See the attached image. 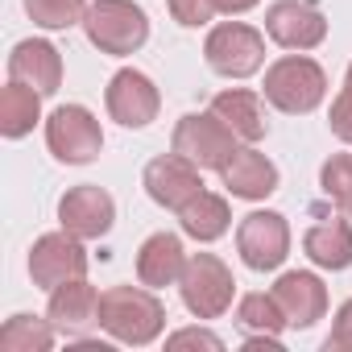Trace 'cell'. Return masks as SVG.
<instances>
[{"label": "cell", "instance_id": "obj_1", "mask_svg": "<svg viewBox=\"0 0 352 352\" xmlns=\"http://www.w3.org/2000/svg\"><path fill=\"white\" fill-rule=\"evenodd\" d=\"M100 327L133 348H145L162 336L166 327V307L153 290L141 286H112L100 294Z\"/></svg>", "mask_w": 352, "mask_h": 352}, {"label": "cell", "instance_id": "obj_2", "mask_svg": "<svg viewBox=\"0 0 352 352\" xmlns=\"http://www.w3.org/2000/svg\"><path fill=\"white\" fill-rule=\"evenodd\" d=\"M323 96H327V75L307 54H286L265 71V100L278 112H290V116L315 112Z\"/></svg>", "mask_w": 352, "mask_h": 352}, {"label": "cell", "instance_id": "obj_3", "mask_svg": "<svg viewBox=\"0 0 352 352\" xmlns=\"http://www.w3.org/2000/svg\"><path fill=\"white\" fill-rule=\"evenodd\" d=\"M87 42L100 54H137L149 42V21L133 0H96L83 17Z\"/></svg>", "mask_w": 352, "mask_h": 352}, {"label": "cell", "instance_id": "obj_4", "mask_svg": "<svg viewBox=\"0 0 352 352\" xmlns=\"http://www.w3.org/2000/svg\"><path fill=\"white\" fill-rule=\"evenodd\" d=\"M179 290H183V302H187V311H191L195 319H220V315L232 307L236 278H232V270H228L216 253H195V257H187V265H183Z\"/></svg>", "mask_w": 352, "mask_h": 352}, {"label": "cell", "instance_id": "obj_5", "mask_svg": "<svg viewBox=\"0 0 352 352\" xmlns=\"http://www.w3.org/2000/svg\"><path fill=\"white\" fill-rule=\"evenodd\" d=\"M170 149L199 170H224V162L236 153V133L216 112H191L174 129Z\"/></svg>", "mask_w": 352, "mask_h": 352}, {"label": "cell", "instance_id": "obj_6", "mask_svg": "<svg viewBox=\"0 0 352 352\" xmlns=\"http://www.w3.org/2000/svg\"><path fill=\"white\" fill-rule=\"evenodd\" d=\"M204 54H208V67L216 75H224V79H249L265 63V38L253 25H245V21H224V25H216L208 34Z\"/></svg>", "mask_w": 352, "mask_h": 352}, {"label": "cell", "instance_id": "obj_7", "mask_svg": "<svg viewBox=\"0 0 352 352\" xmlns=\"http://www.w3.org/2000/svg\"><path fill=\"white\" fill-rule=\"evenodd\" d=\"M46 145L58 162L67 166H83L91 157H100L104 149V133H100V120L83 108V104H63L50 112L46 120Z\"/></svg>", "mask_w": 352, "mask_h": 352}, {"label": "cell", "instance_id": "obj_8", "mask_svg": "<svg viewBox=\"0 0 352 352\" xmlns=\"http://www.w3.org/2000/svg\"><path fill=\"white\" fill-rule=\"evenodd\" d=\"M83 274H87V249H83L79 236H71L63 228V232H46V236L34 241V249H30V278H34V286L54 290V286L75 282Z\"/></svg>", "mask_w": 352, "mask_h": 352}, {"label": "cell", "instance_id": "obj_9", "mask_svg": "<svg viewBox=\"0 0 352 352\" xmlns=\"http://www.w3.org/2000/svg\"><path fill=\"white\" fill-rule=\"evenodd\" d=\"M236 249H241V261L257 274L265 270H278L290 253V228H286V216L278 212H253L241 220L236 228Z\"/></svg>", "mask_w": 352, "mask_h": 352}, {"label": "cell", "instance_id": "obj_10", "mask_svg": "<svg viewBox=\"0 0 352 352\" xmlns=\"http://www.w3.org/2000/svg\"><path fill=\"white\" fill-rule=\"evenodd\" d=\"M265 34L282 50H315L327 38V17L315 0H278L265 13Z\"/></svg>", "mask_w": 352, "mask_h": 352}, {"label": "cell", "instance_id": "obj_11", "mask_svg": "<svg viewBox=\"0 0 352 352\" xmlns=\"http://www.w3.org/2000/svg\"><path fill=\"white\" fill-rule=\"evenodd\" d=\"M104 100H108V116L116 124H124V129H145L157 116V108H162V96H157L153 79L141 75V71H133V67H124V71L112 75Z\"/></svg>", "mask_w": 352, "mask_h": 352}, {"label": "cell", "instance_id": "obj_12", "mask_svg": "<svg viewBox=\"0 0 352 352\" xmlns=\"http://www.w3.org/2000/svg\"><path fill=\"white\" fill-rule=\"evenodd\" d=\"M58 220H63V228H67L71 236H79V241H100V236L112 228V220H116V204H112V195H108L104 187L83 183V187H71V191L58 199Z\"/></svg>", "mask_w": 352, "mask_h": 352}, {"label": "cell", "instance_id": "obj_13", "mask_svg": "<svg viewBox=\"0 0 352 352\" xmlns=\"http://www.w3.org/2000/svg\"><path fill=\"white\" fill-rule=\"evenodd\" d=\"M145 191H149L153 204L179 212V208H187V204L204 191L199 166H191L187 157H179V153L170 149L166 157H153V162L145 166Z\"/></svg>", "mask_w": 352, "mask_h": 352}, {"label": "cell", "instance_id": "obj_14", "mask_svg": "<svg viewBox=\"0 0 352 352\" xmlns=\"http://www.w3.org/2000/svg\"><path fill=\"white\" fill-rule=\"evenodd\" d=\"M274 298L286 315V327H315L323 315H327V290L315 274H282L278 286H274Z\"/></svg>", "mask_w": 352, "mask_h": 352}, {"label": "cell", "instance_id": "obj_15", "mask_svg": "<svg viewBox=\"0 0 352 352\" xmlns=\"http://www.w3.org/2000/svg\"><path fill=\"white\" fill-rule=\"evenodd\" d=\"M46 315H50V323H54L63 336H87V331L100 323V294H96V286H87L83 278L63 282V286L50 290Z\"/></svg>", "mask_w": 352, "mask_h": 352}, {"label": "cell", "instance_id": "obj_16", "mask_svg": "<svg viewBox=\"0 0 352 352\" xmlns=\"http://www.w3.org/2000/svg\"><path fill=\"white\" fill-rule=\"evenodd\" d=\"M9 75H13L17 83L38 87L42 96H54V91L63 87V54H58L50 42H38V38L17 42L13 54H9Z\"/></svg>", "mask_w": 352, "mask_h": 352}, {"label": "cell", "instance_id": "obj_17", "mask_svg": "<svg viewBox=\"0 0 352 352\" xmlns=\"http://www.w3.org/2000/svg\"><path fill=\"white\" fill-rule=\"evenodd\" d=\"M220 174H224V187L236 199H265L278 191V166L257 149H236Z\"/></svg>", "mask_w": 352, "mask_h": 352}, {"label": "cell", "instance_id": "obj_18", "mask_svg": "<svg viewBox=\"0 0 352 352\" xmlns=\"http://www.w3.org/2000/svg\"><path fill=\"white\" fill-rule=\"evenodd\" d=\"M183 265H187V253H183V241L174 232H153L137 253V278L149 290L174 286L183 278Z\"/></svg>", "mask_w": 352, "mask_h": 352}, {"label": "cell", "instance_id": "obj_19", "mask_svg": "<svg viewBox=\"0 0 352 352\" xmlns=\"http://www.w3.org/2000/svg\"><path fill=\"white\" fill-rule=\"evenodd\" d=\"M302 249L319 270H348L352 265V224L348 220H319L307 228Z\"/></svg>", "mask_w": 352, "mask_h": 352}, {"label": "cell", "instance_id": "obj_20", "mask_svg": "<svg viewBox=\"0 0 352 352\" xmlns=\"http://www.w3.org/2000/svg\"><path fill=\"white\" fill-rule=\"evenodd\" d=\"M212 112L241 137V141H261L265 137V108H261V96L245 91V87H232V91H220L212 100Z\"/></svg>", "mask_w": 352, "mask_h": 352}, {"label": "cell", "instance_id": "obj_21", "mask_svg": "<svg viewBox=\"0 0 352 352\" xmlns=\"http://www.w3.org/2000/svg\"><path fill=\"white\" fill-rule=\"evenodd\" d=\"M38 116H42V91H38V87L13 79L5 91H0V133H5L9 141L34 133Z\"/></svg>", "mask_w": 352, "mask_h": 352}, {"label": "cell", "instance_id": "obj_22", "mask_svg": "<svg viewBox=\"0 0 352 352\" xmlns=\"http://www.w3.org/2000/svg\"><path fill=\"white\" fill-rule=\"evenodd\" d=\"M179 224H183V232L187 236H195V241H220L224 232H228V224H232V212H228V204L220 199V195H212V191H199L187 208H179Z\"/></svg>", "mask_w": 352, "mask_h": 352}, {"label": "cell", "instance_id": "obj_23", "mask_svg": "<svg viewBox=\"0 0 352 352\" xmlns=\"http://www.w3.org/2000/svg\"><path fill=\"white\" fill-rule=\"evenodd\" d=\"M54 323L38 319V315H13L5 327H0V348L5 352H46L54 344Z\"/></svg>", "mask_w": 352, "mask_h": 352}, {"label": "cell", "instance_id": "obj_24", "mask_svg": "<svg viewBox=\"0 0 352 352\" xmlns=\"http://www.w3.org/2000/svg\"><path fill=\"white\" fill-rule=\"evenodd\" d=\"M236 323L249 336H278L286 327V315H282L274 294H245L241 307H236Z\"/></svg>", "mask_w": 352, "mask_h": 352}, {"label": "cell", "instance_id": "obj_25", "mask_svg": "<svg viewBox=\"0 0 352 352\" xmlns=\"http://www.w3.org/2000/svg\"><path fill=\"white\" fill-rule=\"evenodd\" d=\"M319 187H323V195H327L344 216H352V153H331V157L323 162Z\"/></svg>", "mask_w": 352, "mask_h": 352}, {"label": "cell", "instance_id": "obj_26", "mask_svg": "<svg viewBox=\"0 0 352 352\" xmlns=\"http://www.w3.org/2000/svg\"><path fill=\"white\" fill-rule=\"evenodd\" d=\"M25 13L42 30H71L87 17V5L83 0H25Z\"/></svg>", "mask_w": 352, "mask_h": 352}, {"label": "cell", "instance_id": "obj_27", "mask_svg": "<svg viewBox=\"0 0 352 352\" xmlns=\"http://www.w3.org/2000/svg\"><path fill=\"white\" fill-rule=\"evenodd\" d=\"M327 124H331V133H336L340 141L352 145V67H348V75H344V87H340V96H336V104H331Z\"/></svg>", "mask_w": 352, "mask_h": 352}, {"label": "cell", "instance_id": "obj_28", "mask_svg": "<svg viewBox=\"0 0 352 352\" xmlns=\"http://www.w3.org/2000/svg\"><path fill=\"white\" fill-rule=\"evenodd\" d=\"M170 13H174V21H179V25L199 30V25H208V21H212L216 0H170Z\"/></svg>", "mask_w": 352, "mask_h": 352}, {"label": "cell", "instance_id": "obj_29", "mask_svg": "<svg viewBox=\"0 0 352 352\" xmlns=\"http://www.w3.org/2000/svg\"><path fill=\"white\" fill-rule=\"evenodd\" d=\"M166 348H170V352H179V348H208V352H224V340H220V336H212V331H204V327H183V331H174V336L166 340Z\"/></svg>", "mask_w": 352, "mask_h": 352}, {"label": "cell", "instance_id": "obj_30", "mask_svg": "<svg viewBox=\"0 0 352 352\" xmlns=\"http://www.w3.org/2000/svg\"><path fill=\"white\" fill-rule=\"evenodd\" d=\"M323 348H327V352H344V348H352V298L340 307L336 327H331V336L323 340Z\"/></svg>", "mask_w": 352, "mask_h": 352}, {"label": "cell", "instance_id": "obj_31", "mask_svg": "<svg viewBox=\"0 0 352 352\" xmlns=\"http://www.w3.org/2000/svg\"><path fill=\"white\" fill-rule=\"evenodd\" d=\"M245 348H249V352H282L278 336H249V340H245Z\"/></svg>", "mask_w": 352, "mask_h": 352}, {"label": "cell", "instance_id": "obj_32", "mask_svg": "<svg viewBox=\"0 0 352 352\" xmlns=\"http://www.w3.org/2000/svg\"><path fill=\"white\" fill-rule=\"evenodd\" d=\"M257 5V0H216V13H228V17H236V13H249Z\"/></svg>", "mask_w": 352, "mask_h": 352}]
</instances>
